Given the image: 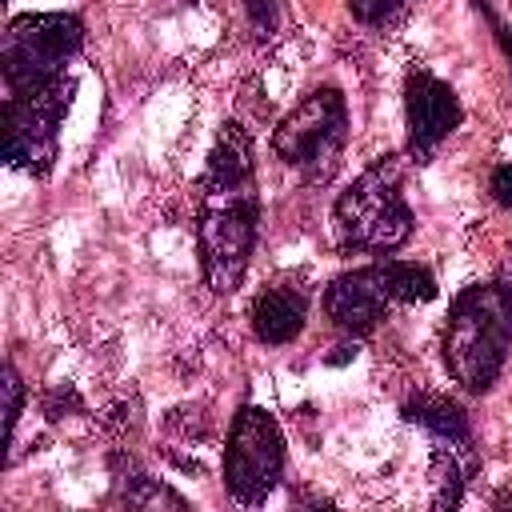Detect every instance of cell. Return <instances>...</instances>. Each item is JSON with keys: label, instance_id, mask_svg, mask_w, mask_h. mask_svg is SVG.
<instances>
[{"label": "cell", "instance_id": "1", "mask_svg": "<svg viewBox=\"0 0 512 512\" xmlns=\"http://www.w3.org/2000/svg\"><path fill=\"white\" fill-rule=\"evenodd\" d=\"M508 352H512V284L508 280L468 284L448 304L440 332V360L448 376L464 392L484 396L500 380Z\"/></svg>", "mask_w": 512, "mask_h": 512}, {"label": "cell", "instance_id": "2", "mask_svg": "<svg viewBox=\"0 0 512 512\" xmlns=\"http://www.w3.org/2000/svg\"><path fill=\"white\" fill-rule=\"evenodd\" d=\"M400 176V156H380L336 196L332 228L344 252L388 256L412 240L416 216L400 192Z\"/></svg>", "mask_w": 512, "mask_h": 512}, {"label": "cell", "instance_id": "3", "mask_svg": "<svg viewBox=\"0 0 512 512\" xmlns=\"http://www.w3.org/2000/svg\"><path fill=\"white\" fill-rule=\"evenodd\" d=\"M348 148V100L340 88H312L272 128V152L308 184H328Z\"/></svg>", "mask_w": 512, "mask_h": 512}, {"label": "cell", "instance_id": "4", "mask_svg": "<svg viewBox=\"0 0 512 512\" xmlns=\"http://www.w3.org/2000/svg\"><path fill=\"white\" fill-rule=\"evenodd\" d=\"M256 236H260V196L252 188L204 192L196 216V248H200L204 284L216 296H232L244 284L248 260L256 252Z\"/></svg>", "mask_w": 512, "mask_h": 512}, {"label": "cell", "instance_id": "5", "mask_svg": "<svg viewBox=\"0 0 512 512\" xmlns=\"http://www.w3.org/2000/svg\"><path fill=\"white\" fill-rule=\"evenodd\" d=\"M84 48V20L76 12H24L8 20L0 40V72L4 92L36 88L56 76L80 56Z\"/></svg>", "mask_w": 512, "mask_h": 512}, {"label": "cell", "instance_id": "6", "mask_svg": "<svg viewBox=\"0 0 512 512\" xmlns=\"http://www.w3.org/2000/svg\"><path fill=\"white\" fill-rule=\"evenodd\" d=\"M76 80L56 76L36 88L4 92V160L16 172L48 176L56 164L60 144V120L72 104Z\"/></svg>", "mask_w": 512, "mask_h": 512}, {"label": "cell", "instance_id": "7", "mask_svg": "<svg viewBox=\"0 0 512 512\" xmlns=\"http://www.w3.org/2000/svg\"><path fill=\"white\" fill-rule=\"evenodd\" d=\"M284 480V432L260 404H240L224 440V488L236 504L256 508Z\"/></svg>", "mask_w": 512, "mask_h": 512}, {"label": "cell", "instance_id": "8", "mask_svg": "<svg viewBox=\"0 0 512 512\" xmlns=\"http://www.w3.org/2000/svg\"><path fill=\"white\" fill-rule=\"evenodd\" d=\"M464 104L456 88L428 68H412L404 76V124H408V156L416 164H428L436 148L460 128Z\"/></svg>", "mask_w": 512, "mask_h": 512}, {"label": "cell", "instance_id": "9", "mask_svg": "<svg viewBox=\"0 0 512 512\" xmlns=\"http://www.w3.org/2000/svg\"><path fill=\"white\" fill-rule=\"evenodd\" d=\"M396 300L388 296L384 288V272H380V260L376 264H364V268H352V272H340L328 292H324V312L328 320L348 332V336H368L392 308Z\"/></svg>", "mask_w": 512, "mask_h": 512}, {"label": "cell", "instance_id": "10", "mask_svg": "<svg viewBox=\"0 0 512 512\" xmlns=\"http://www.w3.org/2000/svg\"><path fill=\"white\" fill-rule=\"evenodd\" d=\"M252 176H256L252 136L240 120H228L204 160L200 192H244V188H252Z\"/></svg>", "mask_w": 512, "mask_h": 512}, {"label": "cell", "instance_id": "11", "mask_svg": "<svg viewBox=\"0 0 512 512\" xmlns=\"http://www.w3.org/2000/svg\"><path fill=\"white\" fill-rule=\"evenodd\" d=\"M248 324H252V336L268 348H284L292 344L304 324H308V292L304 288H292V284H272L256 296L252 312H248Z\"/></svg>", "mask_w": 512, "mask_h": 512}, {"label": "cell", "instance_id": "12", "mask_svg": "<svg viewBox=\"0 0 512 512\" xmlns=\"http://www.w3.org/2000/svg\"><path fill=\"white\" fill-rule=\"evenodd\" d=\"M400 420L424 428L432 440H444V444H472L468 412H464L452 396H440V392H412V396L400 404Z\"/></svg>", "mask_w": 512, "mask_h": 512}, {"label": "cell", "instance_id": "13", "mask_svg": "<svg viewBox=\"0 0 512 512\" xmlns=\"http://www.w3.org/2000/svg\"><path fill=\"white\" fill-rule=\"evenodd\" d=\"M112 500L128 504V508H176L188 512V500L180 492H172L168 484H160L156 476H148L144 468H136L132 456L112 452Z\"/></svg>", "mask_w": 512, "mask_h": 512}, {"label": "cell", "instance_id": "14", "mask_svg": "<svg viewBox=\"0 0 512 512\" xmlns=\"http://www.w3.org/2000/svg\"><path fill=\"white\" fill-rule=\"evenodd\" d=\"M468 448L472 444H444V440H436L432 468H428V484H432V504L436 508H456L464 500V484L476 472V460L464 464Z\"/></svg>", "mask_w": 512, "mask_h": 512}, {"label": "cell", "instance_id": "15", "mask_svg": "<svg viewBox=\"0 0 512 512\" xmlns=\"http://www.w3.org/2000/svg\"><path fill=\"white\" fill-rule=\"evenodd\" d=\"M380 272H384V288L396 304H428L436 300L440 284L432 276L428 264H416V260H380Z\"/></svg>", "mask_w": 512, "mask_h": 512}, {"label": "cell", "instance_id": "16", "mask_svg": "<svg viewBox=\"0 0 512 512\" xmlns=\"http://www.w3.org/2000/svg\"><path fill=\"white\" fill-rule=\"evenodd\" d=\"M244 16L252 28V40L268 44L284 32V0H244Z\"/></svg>", "mask_w": 512, "mask_h": 512}, {"label": "cell", "instance_id": "17", "mask_svg": "<svg viewBox=\"0 0 512 512\" xmlns=\"http://www.w3.org/2000/svg\"><path fill=\"white\" fill-rule=\"evenodd\" d=\"M472 4L488 20V28H492V36H496V44H500V52L508 56V68H512V0H472Z\"/></svg>", "mask_w": 512, "mask_h": 512}, {"label": "cell", "instance_id": "18", "mask_svg": "<svg viewBox=\"0 0 512 512\" xmlns=\"http://www.w3.org/2000/svg\"><path fill=\"white\" fill-rule=\"evenodd\" d=\"M416 0H348V12H352V20H360V24H368V28H384V24H392L400 12H408Z\"/></svg>", "mask_w": 512, "mask_h": 512}, {"label": "cell", "instance_id": "19", "mask_svg": "<svg viewBox=\"0 0 512 512\" xmlns=\"http://www.w3.org/2000/svg\"><path fill=\"white\" fill-rule=\"evenodd\" d=\"M0 392H4V436H8V444H12V436H16V420H20V412H24V380H20V372H16V364H4V384H0Z\"/></svg>", "mask_w": 512, "mask_h": 512}, {"label": "cell", "instance_id": "20", "mask_svg": "<svg viewBox=\"0 0 512 512\" xmlns=\"http://www.w3.org/2000/svg\"><path fill=\"white\" fill-rule=\"evenodd\" d=\"M64 412H84V404H80V396L64 384V388H52L48 396H44V416L48 420H60Z\"/></svg>", "mask_w": 512, "mask_h": 512}, {"label": "cell", "instance_id": "21", "mask_svg": "<svg viewBox=\"0 0 512 512\" xmlns=\"http://www.w3.org/2000/svg\"><path fill=\"white\" fill-rule=\"evenodd\" d=\"M488 192H492V200H496L500 208L512 212V164H496V168L488 172Z\"/></svg>", "mask_w": 512, "mask_h": 512}, {"label": "cell", "instance_id": "22", "mask_svg": "<svg viewBox=\"0 0 512 512\" xmlns=\"http://www.w3.org/2000/svg\"><path fill=\"white\" fill-rule=\"evenodd\" d=\"M348 360H356V344H340V348H332V356H324V364H348Z\"/></svg>", "mask_w": 512, "mask_h": 512}]
</instances>
